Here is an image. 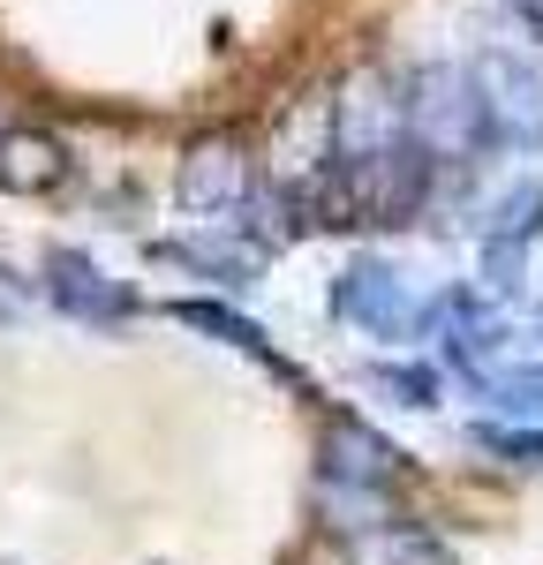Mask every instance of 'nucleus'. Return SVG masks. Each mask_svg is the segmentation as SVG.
<instances>
[{
    "instance_id": "obj_7",
    "label": "nucleus",
    "mask_w": 543,
    "mask_h": 565,
    "mask_svg": "<svg viewBox=\"0 0 543 565\" xmlns=\"http://www.w3.org/2000/svg\"><path fill=\"white\" fill-rule=\"evenodd\" d=\"M45 295H53L61 309H76V317H91V324L129 317V309H136L129 287H114V279H106L84 249H53V257H45Z\"/></svg>"
},
{
    "instance_id": "obj_9",
    "label": "nucleus",
    "mask_w": 543,
    "mask_h": 565,
    "mask_svg": "<svg viewBox=\"0 0 543 565\" xmlns=\"http://www.w3.org/2000/svg\"><path fill=\"white\" fill-rule=\"evenodd\" d=\"M174 317L189 324V332H212L220 348H234V354H257V362H272V370H287V362L272 354L265 324H249L242 309H226V302H174Z\"/></svg>"
},
{
    "instance_id": "obj_12",
    "label": "nucleus",
    "mask_w": 543,
    "mask_h": 565,
    "mask_svg": "<svg viewBox=\"0 0 543 565\" xmlns=\"http://www.w3.org/2000/svg\"><path fill=\"white\" fill-rule=\"evenodd\" d=\"M159 257L196 264V271L220 279V287H242V279L257 271V249H226V242H159Z\"/></svg>"
},
{
    "instance_id": "obj_8",
    "label": "nucleus",
    "mask_w": 543,
    "mask_h": 565,
    "mask_svg": "<svg viewBox=\"0 0 543 565\" xmlns=\"http://www.w3.org/2000/svg\"><path fill=\"white\" fill-rule=\"evenodd\" d=\"M68 143L45 129H0V189L8 196H53L68 181Z\"/></svg>"
},
{
    "instance_id": "obj_6",
    "label": "nucleus",
    "mask_w": 543,
    "mask_h": 565,
    "mask_svg": "<svg viewBox=\"0 0 543 565\" xmlns=\"http://www.w3.org/2000/svg\"><path fill=\"white\" fill-rule=\"evenodd\" d=\"M324 482H348V490H393V482H401V452L370 430V423L332 415V423H324Z\"/></svg>"
},
{
    "instance_id": "obj_1",
    "label": "nucleus",
    "mask_w": 543,
    "mask_h": 565,
    "mask_svg": "<svg viewBox=\"0 0 543 565\" xmlns=\"http://www.w3.org/2000/svg\"><path fill=\"white\" fill-rule=\"evenodd\" d=\"M407 136L423 143L430 167H468V159H483V151H491V121H483L476 68H460V61L415 68V84H407Z\"/></svg>"
},
{
    "instance_id": "obj_15",
    "label": "nucleus",
    "mask_w": 543,
    "mask_h": 565,
    "mask_svg": "<svg viewBox=\"0 0 543 565\" xmlns=\"http://www.w3.org/2000/svg\"><path fill=\"white\" fill-rule=\"evenodd\" d=\"M23 317H31V279H15L0 264V324H23Z\"/></svg>"
},
{
    "instance_id": "obj_13",
    "label": "nucleus",
    "mask_w": 543,
    "mask_h": 565,
    "mask_svg": "<svg viewBox=\"0 0 543 565\" xmlns=\"http://www.w3.org/2000/svg\"><path fill=\"white\" fill-rule=\"evenodd\" d=\"M370 385L393 392L401 407H438V370H423V362H377Z\"/></svg>"
},
{
    "instance_id": "obj_10",
    "label": "nucleus",
    "mask_w": 543,
    "mask_h": 565,
    "mask_svg": "<svg viewBox=\"0 0 543 565\" xmlns=\"http://www.w3.org/2000/svg\"><path fill=\"white\" fill-rule=\"evenodd\" d=\"M536 234H543V189L536 181H513L505 196L491 204V226H483V249H536Z\"/></svg>"
},
{
    "instance_id": "obj_14",
    "label": "nucleus",
    "mask_w": 543,
    "mask_h": 565,
    "mask_svg": "<svg viewBox=\"0 0 543 565\" xmlns=\"http://www.w3.org/2000/svg\"><path fill=\"white\" fill-rule=\"evenodd\" d=\"M476 445H483V452H505L513 468H543V430H513V423L483 415V423H476Z\"/></svg>"
},
{
    "instance_id": "obj_11",
    "label": "nucleus",
    "mask_w": 543,
    "mask_h": 565,
    "mask_svg": "<svg viewBox=\"0 0 543 565\" xmlns=\"http://www.w3.org/2000/svg\"><path fill=\"white\" fill-rule=\"evenodd\" d=\"M476 385H483L498 423L513 415V423L543 430V362H513V370H491V377H476Z\"/></svg>"
},
{
    "instance_id": "obj_3",
    "label": "nucleus",
    "mask_w": 543,
    "mask_h": 565,
    "mask_svg": "<svg viewBox=\"0 0 543 565\" xmlns=\"http://www.w3.org/2000/svg\"><path fill=\"white\" fill-rule=\"evenodd\" d=\"M468 68H476V90H483L491 143L529 151V159H536V151H543V76H536V61L498 45V53H476Z\"/></svg>"
},
{
    "instance_id": "obj_2",
    "label": "nucleus",
    "mask_w": 543,
    "mask_h": 565,
    "mask_svg": "<svg viewBox=\"0 0 543 565\" xmlns=\"http://www.w3.org/2000/svg\"><path fill=\"white\" fill-rule=\"evenodd\" d=\"M401 143H415L407 136V84H393L385 68H355L332 98V167H377Z\"/></svg>"
},
{
    "instance_id": "obj_5",
    "label": "nucleus",
    "mask_w": 543,
    "mask_h": 565,
    "mask_svg": "<svg viewBox=\"0 0 543 565\" xmlns=\"http://www.w3.org/2000/svg\"><path fill=\"white\" fill-rule=\"evenodd\" d=\"M174 196L204 218H226V212H242V204L257 196V167H249V151H242L234 136H204V143L181 151Z\"/></svg>"
},
{
    "instance_id": "obj_16",
    "label": "nucleus",
    "mask_w": 543,
    "mask_h": 565,
    "mask_svg": "<svg viewBox=\"0 0 543 565\" xmlns=\"http://www.w3.org/2000/svg\"><path fill=\"white\" fill-rule=\"evenodd\" d=\"M505 8H513V15H521L529 31H543V0H505Z\"/></svg>"
},
{
    "instance_id": "obj_4",
    "label": "nucleus",
    "mask_w": 543,
    "mask_h": 565,
    "mask_svg": "<svg viewBox=\"0 0 543 565\" xmlns=\"http://www.w3.org/2000/svg\"><path fill=\"white\" fill-rule=\"evenodd\" d=\"M332 309L370 332V340H407V332H430V302L407 295V279L385 257H355L340 279H332Z\"/></svg>"
}]
</instances>
